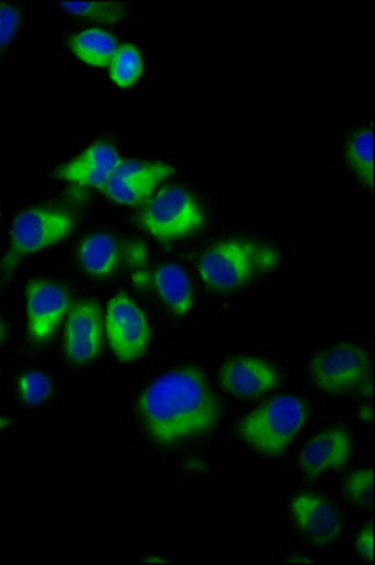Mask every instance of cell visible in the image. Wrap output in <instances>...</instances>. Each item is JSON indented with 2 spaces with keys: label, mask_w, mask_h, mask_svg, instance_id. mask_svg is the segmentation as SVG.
<instances>
[{
  "label": "cell",
  "mask_w": 375,
  "mask_h": 565,
  "mask_svg": "<svg viewBox=\"0 0 375 565\" xmlns=\"http://www.w3.org/2000/svg\"><path fill=\"white\" fill-rule=\"evenodd\" d=\"M140 413L157 444L174 445L212 430L219 420V402L201 372L174 370L143 391Z\"/></svg>",
  "instance_id": "obj_1"
},
{
  "label": "cell",
  "mask_w": 375,
  "mask_h": 565,
  "mask_svg": "<svg viewBox=\"0 0 375 565\" xmlns=\"http://www.w3.org/2000/svg\"><path fill=\"white\" fill-rule=\"evenodd\" d=\"M278 255L251 239L231 238L202 255L199 271L204 281L219 290H234L251 281L257 270H270Z\"/></svg>",
  "instance_id": "obj_2"
},
{
  "label": "cell",
  "mask_w": 375,
  "mask_h": 565,
  "mask_svg": "<svg viewBox=\"0 0 375 565\" xmlns=\"http://www.w3.org/2000/svg\"><path fill=\"white\" fill-rule=\"evenodd\" d=\"M306 405L294 396H278L249 413L242 424V437L253 450L278 457L304 428Z\"/></svg>",
  "instance_id": "obj_3"
},
{
  "label": "cell",
  "mask_w": 375,
  "mask_h": 565,
  "mask_svg": "<svg viewBox=\"0 0 375 565\" xmlns=\"http://www.w3.org/2000/svg\"><path fill=\"white\" fill-rule=\"evenodd\" d=\"M140 221L159 242H178L201 231L206 215L189 191L182 186H167L151 196Z\"/></svg>",
  "instance_id": "obj_4"
},
{
  "label": "cell",
  "mask_w": 375,
  "mask_h": 565,
  "mask_svg": "<svg viewBox=\"0 0 375 565\" xmlns=\"http://www.w3.org/2000/svg\"><path fill=\"white\" fill-rule=\"evenodd\" d=\"M106 335L119 362H135L148 353L151 327L129 296L117 295L106 309Z\"/></svg>",
  "instance_id": "obj_5"
},
{
  "label": "cell",
  "mask_w": 375,
  "mask_h": 565,
  "mask_svg": "<svg viewBox=\"0 0 375 565\" xmlns=\"http://www.w3.org/2000/svg\"><path fill=\"white\" fill-rule=\"evenodd\" d=\"M74 231V217L65 210L31 207L13 218L12 257L46 249L63 242Z\"/></svg>",
  "instance_id": "obj_6"
},
{
  "label": "cell",
  "mask_w": 375,
  "mask_h": 565,
  "mask_svg": "<svg viewBox=\"0 0 375 565\" xmlns=\"http://www.w3.org/2000/svg\"><path fill=\"white\" fill-rule=\"evenodd\" d=\"M368 375V354L353 343H340L311 362V380L323 392L353 391Z\"/></svg>",
  "instance_id": "obj_7"
},
{
  "label": "cell",
  "mask_w": 375,
  "mask_h": 565,
  "mask_svg": "<svg viewBox=\"0 0 375 565\" xmlns=\"http://www.w3.org/2000/svg\"><path fill=\"white\" fill-rule=\"evenodd\" d=\"M174 174V168L157 161H124L111 175L106 194L117 204L132 206L148 199L162 181Z\"/></svg>",
  "instance_id": "obj_8"
},
{
  "label": "cell",
  "mask_w": 375,
  "mask_h": 565,
  "mask_svg": "<svg viewBox=\"0 0 375 565\" xmlns=\"http://www.w3.org/2000/svg\"><path fill=\"white\" fill-rule=\"evenodd\" d=\"M71 302L63 287L52 281H31L26 287L29 334L36 341L52 340L68 313Z\"/></svg>",
  "instance_id": "obj_9"
},
{
  "label": "cell",
  "mask_w": 375,
  "mask_h": 565,
  "mask_svg": "<svg viewBox=\"0 0 375 565\" xmlns=\"http://www.w3.org/2000/svg\"><path fill=\"white\" fill-rule=\"evenodd\" d=\"M103 341L104 321L100 308L89 300L76 303L66 321V356L76 364H85L97 359L103 351Z\"/></svg>",
  "instance_id": "obj_10"
},
{
  "label": "cell",
  "mask_w": 375,
  "mask_h": 565,
  "mask_svg": "<svg viewBox=\"0 0 375 565\" xmlns=\"http://www.w3.org/2000/svg\"><path fill=\"white\" fill-rule=\"evenodd\" d=\"M291 516L298 530L319 545L334 543L342 532L336 508L323 495H294L291 500Z\"/></svg>",
  "instance_id": "obj_11"
},
{
  "label": "cell",
  "mask_w": 375,
  "mask_h": 565,
  "mask_svg": "<svg viewBox=\"0 0 375 565\" xmlns=\"http://www.w3.org/2000/svg\"><path fill=\"white\" fill-rule=\"evenodd\" d=\"M221 385L242 398H257L272 392L279 385V372L262 359L238 356L223 364Z\"/></svg>",
  "instance_id": "obj_12"
},
{
  "label": "cell",
  "mask_w": 375,
  "mask_h": 565,
  "mask_svg": "<svg viewBox=\"0 0 375 565\" xmlns=\"http://www.w3.org/2000/svg\"><path fill=\"white\" fill-rule=\"evenodd\" d=\"M121 162V157L110 143H93L92 148L85 149L76 159L58 168L57 178L76 185L106 189Z\"/></svg>",
  "instance_id": "obj_13"
},
{
  "label": "cell",
  "mask_w": 375,
  "mask_h": 565,
  "mask_svg": "<svg viewBox=\"0 0 375 565\" xmlns=\"http://www.w3.org/2000/svg\"><path fill=\"white\" fill-rule=\"evenodd\" d=\"M353 455V439L343 428L321 431L306 445L300 457V466L308 477H318L330 469H340L347 466Z\"/></svg>",
  "instance_id": "obj_14"
},
{
  "label": "cell",
  "mask_w": 375,
  "mask_h": 565,
  "mask_svg": "<svg viewBox=\"0 0 375 565\" xmlns=\"http://www.w3.org/2000/svg\"><path fill=\"white\" fill-rule=\"evenodd\" d=\"M156 289L175 316L185 317L193 309V282L178 264H162L156 271Z\"/></svg>",
  "instance_id": "obj_15"
},
{
  "label": "cell",
  "mask_w": 375,
  "mask_h": 565,
  "mask_svg": "<svg viewBox=\"0 0 375 565\" xmlns=\"http://www.w3.org/2000/svg\"><path fill=\"white\" fill-rule=\"evenodd\" d=\"M119 260L116 239L106 232L93 234L79 245V264L93 277H106L116 270Z\"/></svg>",
  "instance_id": "obj_16"
},
{
  "label": "cell",
  "mask_w": 375,
  "mask_h": 565,
  "mask_svg": "<svg viewBox=\"0 0 375 565\" xmlns=\"http://www.w3.org/2000/svg\"><path fill=\"white\" fill-rule=\"evenodd\" d=\"M71 45L76 57L93 68L110 66L111 58L119 47L117 40L103 29H85L72 39Z\"/></svg>",
  "instance_id": "obj_17"
},
{
  "label": "cell",
  "mask_w": 375,
  "mask_h": 565,
  "mask_svg": "<svg viewBox=\"0 0 375 565\" xmlns=\"http://www.w3.org/2000/svg\"><path fill=\"white\" fill-rule=\"evenodd\" d=\"M142 74V53L138 52L137 47L132 44L119 45L110 63L111 82L117 87H121V89H129V87L137 84Z\"/></svg>",
  "instance_id": "obj_18"
},
{
  "label": "cell",
  "mask_w": 375,
  "mask_h": 565,
  "mask_svg": "<svg viewBox=\"0 0 375 565\" xmlns=\"http://www.w3.org/2000/svg\"><path fill=\"white\" fill-rule=\"evenodd\" d=\"M347 161L361 180L374 185V132L372 129L358 130L350 141Z\"/></svg>",
  "instance_id": "obj_19"
},
{
  "label": "cell",
  "mask_w": 375,
  "mask_h": 565,
  "mask_svg": "<svg viewBox=\"0 0 375 565\" xmlns=\"http://www.w3.org/2000/svg\"><path fill=\"white\" fill-rule=\"evenodd\" d=\"M61 8L72 15L87 18L100 23H117L124 20L125 7L116 0H78V2H61Z\"/></svg>",
  "instance_id": "obj_20"
},
{
  "label": "cell",
  "mask_w": 375,
  "mask_h": 565,
  "mask_svg": "<svg viewBox=\"0 0 375 565\" xmlns=\"http://www.w3.org/2000/svg\"><path fill=\"white\" fill-rule=\"evenodd\" d=\"M53 385L50 375L40 370H31L20 377L21 399L29 407H39L52 396Z\"/></svg>",
  "instance_id": "obj_21"
},
{
  "label": "cell",
  "mask_w": 375,
  "mask_h": 565,
  "mask_svg": "<svg viewBox=\"0 0 375 565\" xmlns=\"http://www.w3.org/2000/svg\"><path fill=\"white\" fill-rule=\"evenodd\" d=\"M345 492L356 503L372 505V501H374V471L363 469V471L353 473L345 482Z\"/></svg>",
  "instance_id": "obj_22"
},
{
  "label": "cell",
  "mask_w": 375,
  "mask_h": 565,
  "mask_svg": "<svg viewBox=\"0 0 375 565\" xmlns=\"http://www.w3.org/2000/svg\"><path fill=\"white\" fill-rule=\"evenodd\" d=\"M21 12L10 2H0V52L20 33Z\"/></svg>",
  "instance_id": "obj_23"
},
{
  "label": "cell",
  "mask_w": 375,
  "mask_h": 565,
  "mask_svg": "<svg viewBox=\"0 0 375 565\" xmlns=\"http://www.w3.org/2000/svg\"><path fill=\"white\" fill-rule=\"evenodd\" d=\"M375 532L374 524L363 527V532L356 537V553L361 554L368 564H374L375 559Z\"/></svg>",
  "instance_id": "obj_24"
},
{
  "label": "cell",
  "mask_w": 375,
  "mask_h": 565,
  "mask_svg": "<svg viewBox=\"0 0 375 565\" xmlns=\"http://www.w3.org/2000/svg\"><path fill=\"white\" fill-rule=\"evenodd\" d=\"M8 426V420L4 417H0V430H4Z\"/></svg>",
  "instance_id": "obj_25"
},
{
  "label": "cell",
  "mask_w": 375,
  "mask_h": 565,
  "mask_svg": "<svg viewBox=\"0 0 375 565\" xmlns=\"http://www.w3.org/2000/svg\"><path fill=\"white\" fill-rule=\"evenodd\" d=\"M0 340H2V324H0Z\"/></svg>",
  "instance_id": "obj_26"
}]
</instances>
